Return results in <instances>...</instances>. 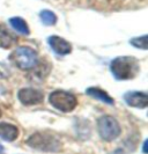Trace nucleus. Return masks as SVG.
Returning a JSON list of instances; mask_svg holds the SVG:
<instances>
[{
  "label": "nucleus",
  "instance_id": "18",
  "mask_svg": "<svg viewBox=\"0 0 148 154\" xmlns=\"http://www.w3.org/2000/svg\"><path fill=\"white\" fill-rule=\"evenodd\" d=\"M1 115H2V111H1V108H0V117H1Z\"/></svg>",
  "mask_w": 148,
  "mask_h": 154
},
{
  "label": "nucleus",
  "instance_id": "13",
  "mask_svg": "<svg viewBox=\"0 0 148 154\" xmlns=\"http://www.w3.org/2000/svg\"><path fill=\"white\" fill-rule=\"evenodd\" d=\"M39 19L43 22V24H45V26H53L57 22L56 14L51 11H47V9H44L39 13Z\"/></svg>",
  "mask_w": 148,
  "mask_h": 154
},
{
  "label": "nucleus",
  "instance_id": "12",
  "mask_svg": "<svg viewBox=\"0 0 148 154\" xmlns=\"http://www.w3.org/2000/svg\"><path fill=\"white\" fill-rule=\"evenodd\" d=\"M9 23L12 26V28L17 31V32H20L22 35H29V32H30L29 27H28V24H27V22L24 21L23 19H21V17H12L9 20Z\"/></svg>",
  "mask_w": 148,
  "mask_h": 154
},
{
  "label": "nucleus",
  "instance_id": "10",
  "mask_svg": "<svg viewBox=\"0 0 148 154\" xmlns=\"http://www.w3.org/2000/svg\"><path fill=\"white\" fill-rule=\"evenodd\" d=\"M17 37L13 32L7 29V27L5 24H0V48L2 49H9L12 46L16 44Z\"/></svg>",
  "mask_w": 148,
  "mask_h": 154
},
{
  "label": "nucleus",
  "instance_id": "3",
  "mask_svg": "<svg viewBox=\"0 0 148 154\" xmlns=\"http://www.w3.org/2000/svg\"><path fill=\"white\" fill-rule=\"evenodd\" d=\"M50 104L62 112H71L78 106V99L74 94L65 91H55L49 95Z\"/></svg>",
  "mask_w": 148,
  "mask_h": 154
},
{
  "label": "nucleus",
  "instance_id": "8",
  "mask_svg": "<svg viewBox=\"0 0 148 154\" xmlns=\"http://www.w3.org/2000/svg\"><path fill=\"white\" fill-rule=\"evenodd\" d=\"M47 42L50 48L59 56H66L72 52V45L70 44V42L59 36H50L47 38Z\"/></svg>",
  "mask_w": 148,
  "mask_h": 154
},
{
  "label": "nucleus",
  "instance_id": "6",
  "mask_svg": "<svg viewBox=\"0 0 148 154\" xmlns=\"http://www.w3.org/2000/svg\"><path fill=\"white\" fill-rule=\"evenodd\" d=\"M17 99L23 106H36L44 100V94L34 88H22L17 92Z\"/></svg>",
  "mask_w": 148,
  "mask_h": 154
},
{
  "label": "nucleus",
  "instance_id": "17",
  "mask_svg": "<svg viewBox=\"0 0 148 154\" xmlns=\"http://www.w3.org/2000/svg\"><path fill=\"white\" fill-rule=\"evenodd\" d=\"M2 152H4V147L0 145V153H2Z\"/></svg>",
  "mask_w": 148,
  "mask_h": 154
},
{
  "label": "nucleus",
  "instance_id": "1",
  "mask_svg": "<svg viewBox=\"0 0 148 154\" xmlns=\"http://www.w3.org/2000/svg\"><path fill=\"white\" fill-rule=\"evenodd\" d=\"M138 62L133 57H117L110 63V71L115 79L119 81L133 79L139 72Z\"/></svg>",
  "mask_w": 148,
  "mask_h": 154
},
{
  "label": "nucleus",
  "instance_id": "11",
  "mask_svg": "<svg viewBox=\"0 0 148 154\" xmlns=\"http://www.w3.org/2000/svg\"><path fill=\"white\" fill-rule=\"evenodd\" d=\"M86 93L87 95L92 96V97L96 99V100L102 101V102H104V103H107L109 106H113V103H115L113 99L111 96H109V94L105 91H103V89L96 88V87H89V88H87Z\"/></svg>",
  "mask_w": 148,
  "mask_h": 154
},
{
  "label": "nucleus",
  "instance_id": "16",
  "mask_svg": "<svg viewBox=\"0 0 148 154\" xmlns=\"http://www.w3.org/2000/svg\"><path fill=\"white\" fill-rule=\"evenodd\" d=\"M110 154H123V151H122V149H116V151H113L112 153H110Z\"/></svg>",
  "mask_w": 148,
  "mask_h": 154
},
{
  "label": "nucleus",
  "instance_id": "7",
  "mask_svg": "<svg viewBox=\"0 0 148 154\" xmlns=\"http://www.w3.org/2000/svg\"><path fill=\"white\" fill-rule=\"evenodd\" d=\"M124 101L132 108L145 109L148 106V95L145 92H127L124 94Z\"/></svg>",
  "mask_w": 148,
  "mask_h": 154
},
{
  "label": "nucleus",
  "instance_id": "15",
  "mask_svg": "<svg viewBox=\"0 0 148 154\" xmlns=\"http://www.w3.org/2000/svg\"><path fill=\"white\" fill-rule=\"evenodd\" d=\"M147 140H145V143H143V145H142V153L143 154H146L147 153Z\"/></svg>",
  "mask_w": 148,
  "mask_h": 154
},
{
  "label": "nucleus",
  "instance_id": "14",
  "mask_svg": "<svg viewBox=\"0 0 148 154\" xmlns=\"http://www.w3.org/2000/svg\"><path fill=\"white\" fill-rule=\"evenodd\" d=\"M130 43L133 46L138 48V49H142V50H147L148 43H147V35H142L141 37H134L130 41Z\"/></svg>",
  "mask_w": 148,
  "mask_h": 154
},
{
  "label": "nucleus",
  "instance_id": "2",
  "mask_svg": "<svg viewBox=\"0 0 148 154\" xmlns=\"http://www.w3.org/2000/svg\"><path fill=\"white\" fill-rule=\"evenodd\" d=\"M27 144L31 148L38 149L42 152H59L62 151V141L57 137L44 132H37L31 134L27 139Z\"/></svg>",
  "mask_w": 148,
  "mask_h": 154
},
{
  "label": "nucleus",
  "instance_id": "9",
  "mask_svg": "<svg viewBox=\"0 0 148 154\" xmlns=\"http://www.w3.org/2000/svg\"><path fill=\"white\" fill-rule=\"evenodd\" d=\"M19 129L13 124L2 122L0 123V138L6 140L8 143H12L19 137Z\"/></svg>",
  "mask_w": 148,
  "mask_h": 154
},
{
  "label": "nucleus",
  "instance_id": "4",
  "mask_svg": "<svg viewBox=\"0 0 148 154\" xmlns=\"http://www.w3.org/2000/svg\"><path fill=\"white\" fill-rule=\"evenodd\" d=\"M97 130L101 139L104 141H112L120 134V125L116 118L111 116H102L97 119Z\"/></svg>",
  "mask_w": 148,
  "mask_h": 154
},
{
  "label": "nucleus",
  "instance_id": "5",
  "mask_svg": "<svg viewBox=\"0 0 148 154\" xmlns=\"http://www.w3.org/2000/svg\"><path fill=\"white\" fill-rule=\"evenodd\" d=\"M11 60L21 69H31L37 64V54L28 46H19L11 56Z\"/></svg>",
  "mask_w": 148,
  "mask_h": 154
}]
</instances>
